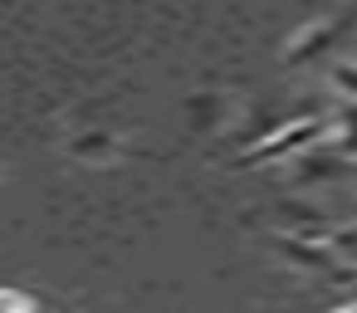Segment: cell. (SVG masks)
I'll use <instances>...</instances> for the list:
<instances>
[{
    "label": "cell",
    "instance_id": "cell-2",
    "mask_svg": "<svg viewBox=\"0 0 357 313\" xmlns=\"http://www.w3.org/2000/svg\"><path fill=\"white\" fill-rule=\"evenodd\" d=\"M337 89L357 93V64H342V69H337Z\"/></svg>",
    "mask_w": 357,
    "mask_h": 313
},
{
    "label": "cell",
    "instance_id": "cell-3",
    "mask_svg": "<svg viewBox=\"0 0 357 313\" xmlns=\"http://www.w3.org/2000/svg\"><path fill=\"white\" fill-rule=\"evenodd\" d=\"M333 250H342V254H357V230H342V235H333Z\"/></svg>",
    "mask_w": 357,
    "mask_h": 313
},
{
    "label": "cell",
    "instance_id": "cell-1",
    "mask_svg": "<svg viewBox=\"0 0 357 313\" xmlns=\"http://www.w3.org/2000/svg\"><path fill=\"white\" fill-rule=\"evenodd\" d=\"M313 137H323V123H289L279 137H264L250 157H289V152H298V147H308Z\"/></svg>",
    "mask_w": 357,
    "mask_h": 313
}]
</instances>
